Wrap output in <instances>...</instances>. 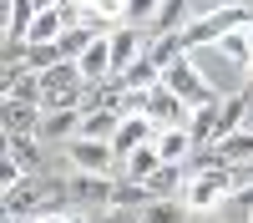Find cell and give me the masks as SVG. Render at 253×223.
I'll use <instances>...</instances> for the list:
<instances>
[{"label":"cell","mask_w":253,"mask_h":223,"mask_svg":"<svg viewBox=\"0 0 253 223\" xmlns=\"http://www.w3.org/2000/svg\"><path fill=\"white\" fill-rule=\"evenodd\" d=\"M71 188L61 178H26L15 193H0V208H5V223H36V218H56L66 213Z\"/></svg>","instance_id":"1"},{"label":"cell","mask_w":253,"mask_h":223,"mask_svg":"<svg viewBox=\"0 0 253 223\" xmlns=\"http://www.w3.org/2000/svg\"><path fill=\"white\" fill-rule=\"evenodd\" d=\"M243 26H253V0H233V5H218V10H208V15H193L177 36H182V51L193 56L203 46H218L228 31H243Z\"/></svg>","instance_id":"2"},{"label":"cell","mask_w":253,"mask_h":223,"mask_svg":"<svg viewBox=\"0 0 253 223\" xmlns=\"http://www.w3.org/2000/svg\"><path fill=\"white\" fill-rule=\"evenodd\" d=\"M233 188H238V182H233V168H208V173H193V178H187L182 203H187L193 213H213Z\"/></svg>","instance_id":"3"},{"label":"cell","mask_w":253,"mask_h":223,"mask_svg":"<svg viewBox=\"0 0 253 223\" xmlns=\"http://www.w3.org/2000/svg\"><path fill=\"white\" fill-rule=\"evenodd\" d=\"M142 117L152 122L157 132H167V127H187V122H193V107H187V101L167 87H152V91H142Z\"/></svg>","instance_id":"4"},{"label":"cell","mask_w":253,"mask_h":223,"mask_svg":"<svg viewBox=\"0 0 253 223\" xmlns=\"http://www.w3.org/2000/svg\"><path fill=\"white\" fill-rule=\"evenodd\" d=\"M162 81H167V87H172V91H177V96L187 101V107H203V101H218V91L208 87V81H203V71L193 66V56H177L172 66L162 71Z\"/></svg>","instance_id":"5"},{"label":"cell","mask_w":253,"mask_h":223,"mask_svg":"<svg viewBox=\"0 0 253 223\" xmlns=\"http://www.w3.org/2000/svg\"><path fill=\"white\" fill-rule=\"evenodd\" d=\"M66 157H71V168H76V173H101V178L122 173V157H117V147H112V142H91V137H76L71 147H66Z\"/></svg>","instance_id":"6"},{"label":"cell","mask_w":253,"mask_h":223,"mask_svg":"<svg viewBox=\"0 0 253 223\" xmlns=\"http://www.w3.org/2000/svg\"><path fill=\"white\" fill-rule=\"evenodd\" d=\"M41 117H46V107H36V101L0 96V132H5V137H36Z\"/></svg>","instance_id":"7"},{"label":"cell","mask_w":253,"mask_h":223,"mask_svg":"<svg viewBox=\"0 0 253 223\" xmlns=\"http://www.w3.org/2000/svg\"><path fill=\"white\" fill-rule=\"evenodd\" d=\"M66 188H71L76 208H112V188H117V182L101 178V173H71Z\"/></svg>","instance_id":"8"},{"label":"cell","mask_w":253,"mask_h":223,"mask_svg":"<svg viewBox=\"0 0 253 223\" xmlns=\"http://www.w3.org/2000/svg\"><path fill=\"white\" fill-rule=\"evenodd\" d=\"M187 132H193V147H213V142L223 137V96H218V101H203V107H193Z\"/></svg>","instance_id":"9"},{"label":"cell","mask_w":253,"mask_h":223,"mask_svg":"<svg viewBox=\"0 0 253 223\" xmlns=\"http://www.w3.org/2000/svg\"><path fill=\"white\" fill-rule=\"evenodd\" d=\"M36 137L46 142V147H71V142L81 137V112H46Z\"/></svg>","instance_id":"10"},{"label":"cell","mask_w":253,"mask_h":223,"mask_svg":"<svg viewBox=\"0 0 253 223\" xmlns=\"http://www.w3.org/2000/svg\"><path fill=\"white\" fill-rule=\"evenodd\" d=\"M41 147H46L41 137H5V132H0V152H10V157H15L31 178L46 173V152H41Z\"/></svg>","instance_id":"11"},{"label":"cell","mask_w":253,"mask_h":223,"mask_svg":"<svg viewBox=\"0 0 253 223\" xmlns=\"http://www.w3.org/2000/svg\"><path fill=\"white\" fill-rule=\"evenodd\" d=\"M152 137H157V127H152V122L137 112V117H122V127H117V137H112V147H117V157H126V152L147 147Z\"/></svg>","instance_id":"12"},{"label":"cell","mask_w":253,"mask_h":223,"mask_svg":"<svg viewBox=\"0 0 253 223\" xmlns=\"http://www.w3.org/2000/svg\"><path fill=\"white\" fill-rule=\"evenodd\" d=\"M76 66H81V76H86V81H112V76H117V66H112V36H96L91 51L81 56Z\"/></svg>","instance_id":"13"},{"label":"cell","mask_w":253,"mask_h":223,"mask_svg":"<svg viewBox=\"0 0 253 223\" xmlns=\"http://www.w3.org/2000/svg\"><path fill=\"white\" fill-rule=\"evenodd\" d=\"M157 168H162L157 142H147V147H137V152H126V157H122V178H132V182H147Z\"/></svg>","instance_id":"14"},{"label":"cell","mask_w":253,"mask_h":223,"mask_svg":"<svg viewBox=\"0 0 253 223\" xmlns=\"http://www.w3.org/2000/svg\"><path fill=\"white\" fill-rule=\"evenodd\" d=\"M152 142H157L162 162H187V157L198 152V147H193V132H187V127H167V132H157Z\"/></svg>","instance_id":"15"},{"label":"cell","mask_w":253,"mask_h":223,"mask_svg":"<svg viewBox=\"0 0 253 223\" xmlns=\"http://www.w3.org/2000/svg\"><path fill=\"white\" fill-rule=\"evenodd\" d=\"M122 87H126V91H137V96H142V91H152V87H162V66H157L152 56H142V61H132V66L122 71Z\"/></svg>","instance_id":"16"},{"label":"cell","mask_w":253,"mask_h":223,"mask_svg":"<svg viewBox=\"0 0 253 223\" xmlns=\"http://www.w3.org/2000/svg\"><path fill=\"white\" fill-rule=\"evenodd\" d=\"M182 188H187L182 182V162H162V168L147 178V193L152 198H182Z\"/></svg>","instance_id":"17"},{"label":"cell","mask_w":253,"mask_h":223,"mask_svg":"<svg viewBox=\"0 0 253 223\" xmlns=\"http://www.w3.org/2000/svg\"><path fill=\"white\" fill-rule=\"evenodd\" d=\"M147 203H152V193H147V182H132V178H122L117 188H112V213H142Z\"/></svg>","instance_id":"18"},{"label":"cell","mask_w":253,"mask_h":223,"mask_svg":"<svg viewBox=\"0 0 253 223\" xmlns=\"http://www.w3.org/2000/svg\"><path fill=\"white\" fill-rule=\"evenodd\" d=\"M253 117V101H248V91H233V96H223V137H233V132H243V122ZM218 137V142H223Z\"/></svg>","instance_id":"19"},{"label":"cell","mask_w":253,"mask_h":223,"mask_svg":"<svg viewBox=\"0 0 253 223\" xmlns=\"http://www.w3.org/2000/svg\"><path fill=\"white\" fill-rule=\"evenodd\" d=\"M142 223H187V203L182 198H152L142 208Z\"/></svg>","instance_id":"20"},{"label":"cell","mask_w":253,"mask_h":223,"mask_svg":"<svg viewBox=\"0 0 253 223\" xmlns=\"http://www.w3.org/2000/svg\"><path fill=\"white\" fill-rule=\"evenodd\" d=\"M187 26V0H162V10L152 20V36H177Z\"/></svg>","instance_id":"21"},{"label":"cell","mask_w":253,"mask_h":223,"mask_svg":"<svg viewBox=\"0 0 253 223\" xmlns=\"http://www.w3.org/2000/svg\"><path fill=\"white\" fill-rule=\"evenodd\" d=\"M117 127H122L117 112H86V117H81V137H91V142H112Z\"/></svg>","instance_id":"22"},{"label":"cell","mask_w":253,"mask_h":223,"mask_svg":"<svg viewBox=\"0 0 253 223\" xmlns=\"http://www.w3.org/2000/svg\"><path fill=\"white\" fill-rule=\"evenodd\" d=\"M218 51L228 56V61H238V66H253V31L243 26V31H228L223 41H218Z\"/></svg>","instance_id":"23"},{"label":"cell","mask_w":253,"mask_h":223,"mask_svg":"<svg viewBox=\"0 0 253 223\" xmlns=\"http://www.w3.org/2000/svg\"><path fill=\"white\" fill-rule=\"evenodd\" d=\"M147 56H152L157 66L167 71L177 56H187V51H182V36H152V41H147Z\"/></svg>","instance_id":"24"},{"label":"cell","mask_w":253,"mask_h":223,"mask_svg":"<svg viewBox=\"0 0 253 223\" xmlns=\"http://www.w3.org/2000/svg\"><path fill=\"white\" fill-rule=\"evenodd\" d=\"M157 10H162V0H126V10H122V20H126V26H142V31H152V20H157Z\"/></svg>","instance_id":"25"},{"label":"cell","mask_w":253,"mask_h":223,"mask_svg":"<svg viewBox=\"0 0 253 223\" xmlns=\"http://www.w3.org/2000/svg\"><path fill=\"white\" fill-rule=\"evenodd\" d=\"M61 61H66V56H61V46H26V71H51V66H61Z\"/></svg>","instance_id":"26"},{"label":"cell","mask_w":253,"mask_h":223,"mask_svg":"<svg viewBox=\"0 0 253 223\" xmlns=\"http://www.w3.org/2000/svg\"><path fill=\"white\" fill-rule=\"evenodd\" d=\"M5 96H15V101H36V107H41V96H46V91H41V76H36V71H20V81H15Z\"/></svg>","instance_id":"27"},{"label":"cell","mask_w":253,"mask_h":223,"mask_svg":"<svg viewBox=\"0 0 253 223\" xmlns=\"http://www.w3.org/2000/svg\"><path fill=\"white\" fill-rule=\"evenodd\" d=\"M36 223H86V213H56V218H36Z\"/></svg>","instance_id":"28"},{"label":"cell","mask_w":253,"mask_h":223,"mask_svg":"<svg viewBox=\"0 0 253 223\" xmlns=\"http://www.w3.org/2000/svg\"><path fill=\"white\" fill-rule=\"evenodd\" d=\"M243 91H248V101H253V76H248V81H243Z\"/></svg>","instance_id":"29"},{"label":"cell","mask_w":253,"mask_h":223,"mask_svg":"<svg viewBox=\"0 0 253 223\" xmlns=\"http://www.w3.org/2000/svg\"><path fill=\"white\" fill-rule=\"evenodd\" d=\"M117 223H142V213H137V218H126V213H122V218H117Z\"/></svg>","instance_id":"30"}]
</instances>
